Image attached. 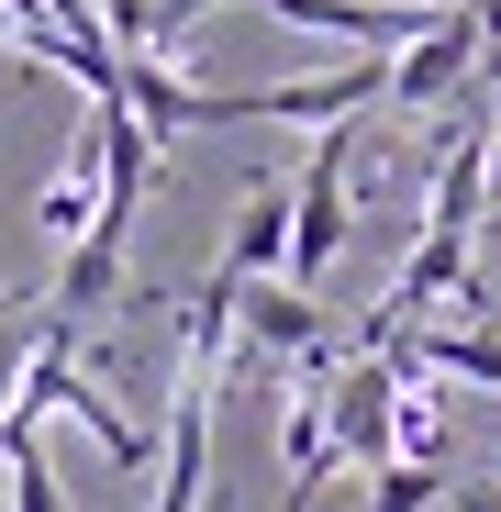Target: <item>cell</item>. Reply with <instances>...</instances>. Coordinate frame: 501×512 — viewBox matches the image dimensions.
<instances>
[{
	"label": "cell",
	"instance_id": "cell-1",
	"mask_svg": "<svg viewBox=\"0 0 501 512\" xmlns=\"http://www.w3.org/2000/svg\"><path fill=\"white\" fill-rule=\"evenodd\" d=\"M479 34H468V12H435L412 45H390V67H379V101L390 112H446V101H468L479 90Z\"/></svg>",
	"mask_w": 501,
	"mask_h": 512
},
{
	"label": "cell",
	"instance_id": "cell-2",
	"mask_svg": "<svg viewBox=\"0 0 501 512\" xmlns=\"http://www.w3.org/2000/svg\"><path fill=\"white\" fill-rule=\"evenodd\" d=\"M323 346H334V323H323V301L301 279H245L234 290V357L245 368H301Z\"/></svg>",
	"mask_w": 501,
	"mask_h": 512
},
{
	"label": "cell",
	"instance_id": "cell-3",
	"mask_svg": "<svg viewBox=\"0 0 501 512\" xmlns=\"http://www.w3.org/2000/svg\"><path fill=\"white\" fill-rule=\"evenodd\" d=\"M268 23H301V34H346V45H368V56H390V45H412L435 23V0H257Z\"/></svg>",
	"mask_w": 501,
	"mask_h": 512
},
{
	"label": "cell",
	"instance_id": "cell-4",
	"mask_svg": "<svg viewBox=\"0 0 501 512\" xmlns=\"http://www.w3.org/2000/svg\"><path fill=\"white\" fill-rule=\"evenodd\" d=\"M279 245H290V179H257L245 212H234V234H223V268L234 279H279Z\"/></svg>",
	"mask_w": 501,
	"mask_h": 512
},
{
	"label": "cell",
	"instance_id": "cell-5",
	"mask_svg": "<svg viewBox=\"0 0 501 512\" xmlns=\"http://www.w3.org/2000/svg\"><path fill=\"white\" fill-rule=\"evenodd\" d=\"M0 490H12V512H67L56 457H45V423H34V412H0Z\"/></svg>",
	"mask_w": 501,
	"mask_h": 512
},
{
	"label": "cell",
	"instance_id": "cell-6",
	"mask_svg": "<svg viewBox=\"0 0 501 512\" xmlns=\"http://www.w3.org/2000/svg\"><path fill=\"white\" fill-rule=\"evenodd\" d=\"M446 501V468L435 457H379L368 468V501H346V512H435Z\"/></svg>",
	"mask_w": 501,
	"mask_h": 512
},
{
	"label": "cell",
	"instance_id": "cell-7",
	"mask_svg": "<svg viewBox=\"0 0 501 512\" xmlns=\"http://www.w3.org/2000/svg\"><path fill=\"white\" fill-rule=\"evenodd\" d=\"M90 212H101V179H90V156H78L67 179H45V201H34V234H45V245H78V234H90Z\"/></svg>",
	"mask_w": 501,
	"mask_h": 512
},
{
	"label": "cell",
	"instance_id": "cell-8",
	"mask_svg": "<svg viewBox=\"0 0 501 512\" xmlns=\"http://www.w3.org/2000/svg\"><path fill=\"white\" fill-rule=\"evenodd\" d=\"M23 357H34V301H23V290H0V401H12Z\"/></svg>",
	"mask_w": 501,
	"mask_h": 512
},
{
	"label": "cell",
	"instance_id": "cell-9",
	"mask_svg": "<svg viewBox=\"0 0 501 512\" xmlns=\"http://www.w3.org/2000/svg\"><path fill=\"white\" fill-rule=\"evenodd\" d=\"M223 0H145V45H179L190 23H212Z\"/></svg>",
	"mask_w": 501,
	"mask_h": 512
},
{
	"label": "cell",
	"instance_id": "cell-10",
	"mask_svg": "<svg viewBox=\"0 0 501 512\" xmlns=\"http://www.w3.org/2000/svg\"><path fill=\"white\" fill-rule=\"evenodd\" d=\"M435 512H501V479H446V501Z\"/></svg>",
	"mask_w": 501,
	"mask_h": 512
},
{
	"label": "cell",
	"instance_id": "cell-11",
	"mask_svg": "<svg viewBox=\"0 0 501 512\" xmlns=\"http://www.w3.org/2000/svg\"><path fill=\"white\" fill-rule=\"evenodd\" d=\"M457 12H468V34H479V56L501 67V0H457Z\"/></svg>",
	"mask_w": 501,
	"mask_h": 512
},
{
	"label": "cell",
	"instance_id": "cell-12",
	"mask_svg": "<svg viewBox=\"0 0 501 512\" xmlns=\"http://www.w3.org/2000/svg\"><path fill=\"white\" fill-rule=\"evenodd\" d=\"M479 190H490V212H501V123L479 134Z\"/></svg>",
	"mask_w": 501,
	"mask_h": 512
},
{
	"label": "cell",
	"instance_id": "cell-13",
	"mask_svg": "<svg viewBox=\"0 0 501 512\" xmlns=\"http://www.w3.org/2000/svg\"><path fill=\"white\" fill-rule=\"evenodd\" d=\"M0 34H12V12H0Z\"/></svg>",
	"mask_w": 501,
	"mask_h": 512
},
{
	"label": "cell",
	"instance_id": "cell-14",
	"mask_svg": "<svg viewBox=\"0 0 501 512\" xmlns=\"http://www.w3.org/2000/svg\"><path fill=\"white\" fill-rule=\"evenodd\" d=\"M435 12H457V0H435Z\"/></svg>",
	"mask_w": 501,
	"mask_h": 512
}]
</instances>
